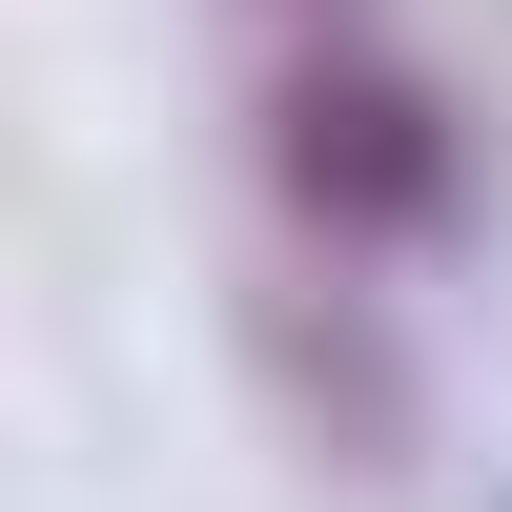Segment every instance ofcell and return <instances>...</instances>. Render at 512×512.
I'll use <instances>...</instances> for the list:
<instances>
[{
	"mask_svg": "<svg viewBox=\"0 0 512 512\" xmlns=\"http://www.w3.org/2000/svg\"><path fill=\"white\" fill-rule=\"evenodd\" d=\"M246 144H267V205L308 246H451L472 226V123H451V82L410 62V41H369V21H328V41H287L267 62V103H246Z\"/></svg>",
	"mask_w": 512,
	"mask_h": 512,
	"instance_id": "cell-1",
	"label": "cell"
},
{
	"mask_svg": "<svg viewBox=\"0 0 512 512\" xmlns=\"http://www.w3.org/2000/svg\"><path fill=\"white\" fill-rule=\"evenodd\" d=\"M226 349H246V390H267L287 451H328V472H369V492L431 472V390H410V328L390 308H349V287H246Z\"/></svg>",
	"mask_w": 512,
	"mask_h": 512,
	"instance_id": "cell-2",
	"label": "cell"
},
{
	"mask_svg": "<svg viewBox=\"0 0 512 512\" xmlns=\"http://www.w3.org/2000/svg\"><path fill=\"white\" fill-rule=\"evenodd\" d=\"M246 21H287V41H328V21H369V0H246Z\"/></svg>",
	"mask_w": 512,
	"mask_h": 512,
	"instance_id": "cell-3",
	"label": "cell"
}]
</instances>
